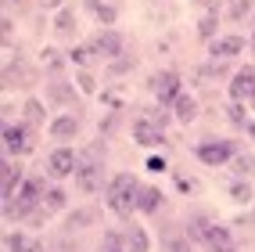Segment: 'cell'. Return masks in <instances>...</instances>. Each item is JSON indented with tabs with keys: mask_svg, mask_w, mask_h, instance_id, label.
<instances>
[{
	"mask_svg": "<svg viewBox=\"0 0 255 252\" xmlns=\"http://www.w3.org/2000/svg\"><path fill=\"white\" fill-rule=\"evenodd\" d=\"M76 184H79L83 195H94V191H101V188H108V173H105V141H94L90 148L79 151Z\"/></svg>",
	"mask_w": 255,
	"mask_h": 252,
	"instance_id": "1",
	"label": "cell"
},
{
	"mask_svg": "<svg viewBox=\"0 0 255 252\" xmlns=\"http://www.w3.org/2000/svg\"><path fill=\"white\" fill-rule=\"evenodd\" d=\"M137 191H140V184L133 173H115L105 188V202L115 216H133L137 213Z\"/></svg>",
	"mask_w": 255,
	"mask_h": 252,
	"instance_id": "2",
	"label": "cell"
},
{
	"mask_svg": "<svg viewBox=\"0 0 255 252\" xmlns=\"http://www.w3.org/2000/svg\"><path fill=\"white\" fill-rule=\"evenodd\" d=\"M147 87H151V94H155V101H158V105H165V108H173L176 97L183 94V90H180V76H176L173 69L155 72V76L147 79Z\"/></svg>",
	"mask_w": 255,
	"mask_h": 252,
	"instance_id": "3",
	"label": "cell"
},
{
	"mask_svg": "<svg viewBox=\"0 0 255 252\" xmlns=\"http://www.w3.org/2000/svg\"><path fill=\"white\" fill-rule=\"evenodd\" d=\"M90 50H94V58H105V61H115V58H126V43L123 36L108 25V29H101L97 36L90 40Z\"/></svg>",
	"mask_w": 255,
	"mask_h": 252,
	"instance_id": "4",
	"label": "cell"
},
{
	"mask_svg": "<svg viewBox=\"0 0 255 252\" xmlns=\"http://www.w3.org/2000/svg\"><path fill=\"white\" fill-rule=\"evenodd\" d=\"M194 155L205 162V166H227V162H234V155H237V144H234V141H201V144L194 148Z\"/></svg>",
	"mask_w": 255,
	"mask_h": 252,
	"instance_id": "5",
	"label": "cell"
},
{
	"mask_svg": "<svg viewBox=\"0 0 255 252\" xmlns=\"http://www.w3.org/2000/svg\"><path fill=\"white\" fill-rule=\"evenodd\" d=\"M76 166H79V155H76L69 144H61V148H54V151L47 155V173L54 177V180L76 177Z\"/></svg>",
	"mask_w": 255,
	"mask_h": 252,
	"instance_id": "6",
	"label": "cell"
},
{
	"mask_svg": "<svg viewBox=\"0 0 255 252\" xmlns=\"http://www.w3.org/2000/svg\"><path fill=\"white\" fill-rule=\"evenodd\" d=\"M4 151L7 155H29L32 151V126L7 123L4 126Z\"/></svg>",
	"mask_w": 255,
	"mask_h": 252,
	"instance_id": "7",
	"label": "cell"
},
{
	"mask_svg": "<svg viewBox=\"0 0 255 252\" xmlns=\"http://www.w3.org/2000/svg\"><path fill=\"white\" fill-rule=\"evenodd\" d=\"M230 101H255V69L245 65L230 79Z\"/></svg>",
	"mask_w": 255,
	"mask_h": 252,
	"instance_id": "8",
	"label": "cell"
},
{
	"mask_svg": "<svg viewBox=\"0 0 255 252\" xmlns=\"http://www.w3.org/2000/svg\"><path fill=\"white\" fill-rule=\"evenodd\" d=\"M133 141H137L140 148H162V144H165V130L155 126V123L144 115V119L133 123Z\"/></svg>",
	"mask_w": 255,
	"mask_h": 252,
	"instance_id": "9",
	"label": "cell"
},
{
	"mask_svg": "<svg viewBox=\"0 0 255 252\" xmlns=\"http://www.w3.org/2000/svg\"><path fill=\"white\" fill-rule=\"evenodd\" d=\"M205 245L209 252H237V242H234V231L230 227H223V224H212L209 231H205Z\"/></svg>",
	"mask_w": 255,
	"mask_h": 252,
	"instance_id": "10",
	"label": "cell"
},
{
	"mask_svg": "<svg viewBox=\"0 0 255 252\" xmlns=\"http://www.w3.org/2000/svg\"><path fill=\"white\" fill-rule=\"evenodd\" d=\"M32 72L25 61H14V58H7V65H4V90H18V87H29L32 83Z\"/></svg>",
	"mask_w": 255,
	"mask_h": 252,
	"instance_id": "11",
	"label": "cell"
},
{
	"mask_svg": "<svg viewBox=\"0 0 255 252\" xmlns=\"http://www.w3.org/2000/svg\"><path fill=\"white\" fill-rule=\"evenodd\" d=\"M245 50V36H219L209 43V58L212 61H230Z\"/></svg>",
	"mask_w": 255,
	"mask_h": 252,
	"instance_id": "12",
	"label": "cell"
},
{
	"mask_svg": "<svg viewBox=\"0 0 255 252\" xmlns=\"http://www.w3.org/2000/svg\"><path fill=\"white\" fill-rule=\"evenodd\" d=\"M22 188V166L11 162V155L4 159V166H0V191H4V202L14 198V191Z\"/></svg>",
	"mask_w": 255,
	"mask_h": 252,
	"instance_id": "13",
	"label": "cell"
},
{
	"mask_svg": "<svg viewBox=\"0 0 255 252\" xmlns=\"http://www.w3.org/2000/svg\"><path fill=\"white\" fill-rule=\"evenodd\" d=\"M79 126H83L79 115H58V119H50V137L54 141H72V137H79Z\"/></svg>",
	"mask_w": 255,
	"mask_h": 252,
	"instance_id": "14",
	"label": "cell"
},
{
	"mask_svg": "<svg viewBox=\"0 0 255 252\" xmlns=\"http://www.w3.org/2000/svg\"><path fill=\"white\" fill-rule=\"evenodd\" d=\"M123 249H126V252H151L147 231H144V227H126V231H123Z\"/></svg>",
	"mask_w": 255,
	"mask_h": 252,
	"instance_id": "15",
	"label": "cell"
},
{
	"mask_svg": "<svg viewBox=\"0 0 255 252\" xmlns=\"http://www.w3.org/2000/svg\"><path fill=\"white\" fill-rule=\"evenodd\" d=\"M173 115H176V123L191 126V123H194V115H198V101H194V94H180V97H176V105H173Z\"/></svg>",
	"mask_w": 255,
	"mask_h": 252,
	"instance_id": "16",
	"label": "cell"
},
{
	"mask_svg": "<svg viewBox=\"0 0 255 252\" xmlns=\"http://www.w3.org/2000/svg\"><path fill=\"white\" fill-rule=\"evenodd\" d=\"M158 206H162V191L151 188V184H140V191H137V209L151 216V213H158Z\"/></svg>",
	"mask_w": 255,
	"mask_h": 252,
	"instance_id": "17",
	"label": "cell"
},
{
	"mask_svg": "<svg viewBox=\"0 0 255 252\" xmlns=\"http://www.w3.org/2000/svg\"><path fill=\"white\" fill-rule=\"evenodd\" d=\"M22 119H25V126H43V123H47V108H43V101L25 97V105H22Z\"/></svg>",
	"mask_w": 255,
	"mask_h": 252,
	"instance_id": "18",
	"label": "cell"
},
{
	"mask_svg": "<svg viewBox=\"0 0 255 252\" xmlns=\"http://www.w3.org/2000/svg\"><path fill=\"white\" fill-rule=\"evenodd\" d=\"M162 252H194V245L180 231H162Z\"/></svg>",
	"mask_w": 255,
	"mask_h": 252,
	"instance_id": "19",
	"label": "cell"
},
{
	"mask_svg": "<svg viewBox=\"0 0 255 252\" xmlns=\"http://www.w3.org/2000/svg\"><path fill=\"white\" fill-rule=\"evenodd\" d=\"M101 220V209H83V213H72V216H65V231H83V227H90Z\"/></svg>",
	"mask_w": 255,
	"mask_h": 252,
	"instance_id": "20",
	"label": "cell"
},
{
	"mask_svg": "<svg viewBox=\"0 0 255 252\" xmlns=\"http://www.w3.org/2000/svg\"><path fill=\"white\" fill-rule=\"evenodd\" d=\"M54 32H58V36H72V32H76V11H72V7H61V11H58Z\"/></svg>",
	"mask_w": 255,
	"mask_h": 252,
	"instance_id": "21",
	"label": "cell"
},
{
	"mask_svg": "<svg viewBox=\"0 0 255 252\" xmlns=\"http://www.w3.org/2000/svg\"><path fill=\"white\" fill-rule=\"evenodd\" d=\"M47 97H50V105H69V101L76 97V90L69 87V83H50V87H47Z\"/></svg>",
	"mask_w": 255,
	"mask_h": 252,
	"instance_id": "22",
	"label": "cell"
},
{
	"mask_svg": "<svg viewBox=\"0 0 255 252\" xmlns=\"http://www.w3.org/2000/svg\"><path fill=\"white\" fill-rule=\"evenodd\" d=\"M212 227L209 216H191L187 220V238H194V242H205V231Z\"/></svg>",
	"mask_w": 255,
	"mask_h": 252,
	"instance_id": "23",
	"label": "cell"
},
{
	"mask_svg": "<svg viewBox=\"0 0 255 252\" xmlns=\"http://www.w3.org/2000/svg\"><path fill=\"white\" fill-rule=\"evenodd\" d=\"M32 238H25V231H7V238H4V249L7 252H29Z\"/></svg>",
	"mask_w": 255,
	"mask_h": 252,
	"instance_id": "24",
	"label": "cell"
},
{
	"mask_svg": "<svg viewBox=\"0 0 255 252\" xmlns=\"http://www.w3.org/2000/svg\"><path fill=\"white\" fill-rule=\"evenodd\" d=\"M87 7H90V11H94L105 25H112V22H115V14H119V11H115V4H105V0H87Z\"/></svg>",
	"mask_w": 255,
	"mask_h": 252,
	"instance_id": "25",
	"label": "cell"
},
{
	"mask_svg": "<svg viewBox=\"0 0 255 252\" xmlns=\"http://www.w3.org/2000/svg\"><path fill=\"white\" fill-rule=\"evenodd\" d=\"M216 29H219V14H216V11H209V14H205V18H201V22H198V36L212 43V40H216Z\"/></svg>",
	"mask_w": 255,
	"mask_h": 252,
	"instance_id": "26",
	"label": "cell"
},
{
	"mask_svg": "<svg viewBox=\"0 0 255 252\" xmlns=\"http://www.w3.org/2000/svg\"><path fill=\"white\" fill-rule=\"evenodd\" d=\"M230 198L241 202V206H248V202H252V184H248L245 177H237V180L230 184Z\"/></svg>",
	"mask_w": 255,
	"mask_h": 252,
	"instance_id": "27",
	"label": "cell"
},
{
	"mask_svg": "<svg viewBox=\"0 0 255 252\" xmlns=\"http://www.w3.org/2000/svg\"><path fill=\"white\" fill-rule=\"evenodd\" d=\"M230 170H234L237 177H245V180H248V177L255 173V159H252V155H234V162H230Z\"/></svg>",
	"mask_w": 255,
	"mask_h": 252,
	"instance_id": "28",
	"label": "cell"
},
{
	"mask_svg": "<svg viewBox=\"0 0 255 252\" xmlns=\"http://www.w3.org/2000/svg\"><path fill=\"white\" fill-rule=\"evenodd\" d=\"M43 209H50V213L65 209V191H61V188H47V195H43Z\"/></svg>",
	"mask_w": 255,
	"mask_h": 252,
	"instance_id": "29",
	"label": "cell"
},
{
	"mask_svg": "<svg viewBox=\"0 0 255 252\" xmlns=\"http://www.w3.org/2000/svg\"><path fill=\"white\" fill-rule=\"evenodd\" d=\"M227 119L234 126H248V119H245V101H230V105H227Z\"/></svg>",
	"mask_w": 255,
	"mask_h": 252,
	"instance_id": "30",
	"label": "cell"
},
{
	"mask_svg": "<svg viewBox=\"0 0 255 252\" xmlns=\"http://www.w3.org/2000/svg\"><path fill=\"white\" fill-rule=\"evenodd\" d=\"M90 54H94V50H90V47H76V50H72V54H69V58H72V65H76V69H83V65H87V61H90Z\"/></svg>",
	"mask_w": 255,
	"mask_h": 252,
	"instance_id": "31",
	"label": "cell"
},
{
	"mask_svg": "<svg viewBox=\"0 0 255 252\" xmlns=\"http://www.w3.org/2000/svg\"><path fill=\"white\" fill-rule=\"evenodd\" d=\"M245 11H248V4H245V0H234V7H230V14H234V18H241Z\"/></svg>",
	"mask_w": 255,
	"mask_h": 252,
	"instance_id": "32",
	"label": "cell"
},
{
	"mask_svg": "<svg viewBox=\"0 0 255 252\" xmlns=\"http://www.w3.org/2000/svg\"><path fill=\"white\" fill-rule=\"evenodd\" d=\"M0 32H4V36H11V32H14V22H11V18H4V22H0Z\"/></svg>",
	"mask_w": 255,
	"mask_h": 252,
	"instance_id": "33",
	"label": "cell"
},
{
	"mask_svg": "<svg viewBox=\"0 0 255 252\" xmlns=\"http://www.w3.org/2000/svg\"><path fill=\"white\" fill-rule=\"evenodd\" d=\"M79 87H83V90H94V79H90L87 72H83V76H79Z\"/></svg>",
	"mask_w": 255,
	"mask_h": 252,
	"instance_id": "34",
	"label": "cell"
},
{
	"mask_svg": "<svg viewBox=\"0 0 255 252\" xmlns=\"http://www.w3.org/2000/svg\"><path fill=\"white\" fill-rule=\"evenodd\" d=\"M147 170H165V162L155 155V159H147Z\"/></svg>",
	"mask_w": 255,
	"mask_h": 252,
	"instance_id": "35",
	"label": "cell"
},
{
	"mask_svg": "<svg viewBox=\"0 0 255 252\" xmlns=\"http://www.w3.org/2000/svg\"><path fill=\"white\" fill-rule=\"evenodd\" d=\"M4 4H7V7H25L29 0H4Z\"/></svg>",
	"mask_w": 255,
	"mask_h": 252,
	"instance_id": "36",
	"label": "cell"
},
{
	"mask_svg": "<svg viewBox=\"0 0 255 252\" xmlns=\"http://www.w3.org/2000/svg\"><path fill=\"white\" fill-rule=\"evenodd\" d=\"M245 130H248V137H252V141H255V123H248V126H245Z\"/></svg>",
	"mask_w": 255,
	"mask_h": 252,
	"instance_id": "37",
	"label": "cell"
},
{
	"mask_svg": "<svg viewBox=\"0 0 255 252\" xmlns=\"http://www.w3.org/2000/svg\"><path fill=\"white\" fill-rule=\"evenodd\" d=\"M112 252H126V249H112Z\"/></svg>",
	"mask_w": 255,
	"mask_h": 252,
	"instance_id": "38",
	"label": "cell"
},
{
	"mask_svg": "<svg viewBox=\"0 0 255 252\" xmlns=\"http://www.w3.org/2000/svg\"><path fill=\"white\" fill-rule=\"evenodd\" d=\"M252 40H255V32H252Z\"/></svg>",
	"mask_w": 255,
	"mask_h": 252,
	"instance_id": "39",
	"label": "cell"
},
{
	"mask_svg": "<svg viewBox=\"0 0 255 252\" xmlns=\"http://www.w3.org/2000/svg\"><path fill=\"white\" fill-rule=\"evenodd\" d=\"M252 108H255V101H252Z\"/></svg>",
	"mask_w": 255,
	"mask_h": 252,
	"instance_id": "40",
	"label": "cell"
}]
</instances>
